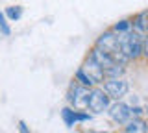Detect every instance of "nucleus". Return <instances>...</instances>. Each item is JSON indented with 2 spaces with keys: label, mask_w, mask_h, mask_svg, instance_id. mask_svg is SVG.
I'll use <instances>...</instances> for the list:
<instances>
[{
  "label": "nucleus",
  "mask_w": 148,
  "mask_h": 133,
  "mask_svg": "<svg viewBox=\"0 0 148 133\" xmlns=\"http://www.w3.org/2000/svg\"><path fill=\"white\" fill-rule=\"evenodd\" d=\"M120 43V52L128 61H139L143 57V43H145V35L137 33L135 30L126 31V33L119 35Z\"/></svg>",
  "instance_id": "f257e3e1"
},
{
  "label": "nucleus",
  "mask_w": 148,
  "mask_h": 133,
  "mask_svg": "<svg viewBox=\"0 0 148 133\" xmlns=\"http://www.w3.org/2000/svg\"><path fill=\"white\" fill-rule=\"evenodd\" d=\"M95 46H98L102 50H106V52H109L111 56L117 59L119 63H124V65H128V59L122 56V52H120V43H119V33H115L113 30H106L102 31V33L96 37L95 41Z\"/></svg>",
  "instance_id": "f03ea898"
},
{
  "label": "nucleus",
  "mask_w": 148,
  "mask_h": 133,
  "mask_svg": "<svg viewBox=\"0 0 148 133\" xmlns=\"http://www.w3.org/2000/svg\"><path fill=\"white\" fill-rule=\"evenodd\" d=\"M113 104L111 96L104 91V87H91L89 89V100H87V111L92 115H102V113H108L109 105Z\"/></svg>",
  "instance_id": "7ed1b4c3"
},
{
  "label": "nucleus",
  "mask_w": 148,
  "mask_h": 133,
  "mask_svg": "<svg viewBox=\"0 0 148 133\" xmlns=\"http://www.w3.org/2000/svg\"><path fill=\"white\" fill-rule=\"evenodd\" d=\"M108 117L111 122H115L117 126H124L133 118V111H132V105L126 104L124 100H117L109 105L108 109Z\"/></svg>",
  "instance_id": "20e7f679"
},
{
  "label": "nucleus",
  "mask_w": 148,
  "mask_h": 133,
  "mask_svg": "<svg viewBox=\"0 0 148 133\" xmlns=\"http://www.w3.org/2000/svg\"><path fill=\"white\" fill-rule=\"evenodd\" d=\"M87 100H89V89L72 80L67 91V104L76 109H87Z\"/></svg>",
  "instance_id": "39448f33"
},
{
  "label": "nucleus",
  "mask_w": 148,
  "mask_h": 133,
  "mask_svg": "<svg viewBox=\"0 0 148 133\" xmlns=\"http://www.w3.org/2000/svg\"><path fill=\"white\" fill-rule=\"evenodd\" d=\"M91 118H92V113H89L87 109H76L69 104L61 109V120L65 122L67 128H74L76 124L89 122Z\"/></svg>",
  "instance_id": "423d86ee"
},
{
  "label": "nucleus",
  "mask_w": 148,
  "mask_h": 133,
  "mask_svg": "<svg viewBox=\"0 0 148 133\" xmlns=\"http://www.w3.org/2000/svg\"><path fill=\"white\" fill-rule=\"evenodd\" d=\"M104 87V91L111 96V100L113 102H117V100H122L124 96L128 94L130 91V83L126 81V78H108V80L102 83Z\"/></svg>",
  "instance_id": "0eeeda50"
},
{
  "label": "nucleus",
  "mask_w": 148,
  "mask_h": 133,
  "mask_svg": "<svg viewBox=\"0 0 148 133\" xmlns=\"http://www.w3.org/2000/svg\"><path fill=\"white\" fill-rule=\"evenodd\" d=\"M80 67L83 68V72H85V74L89 76L96 85H102L106 81V70H104V67H102L96 59H92L89 54H87V57L83 59V63H82Z\"/></svg>",
  "instance_id": "6e6552de"
},
{
  "label": "nucleus",
  "mask_w": 148,
  "mask_h": 133,
  "mask_svg": "<svg viewBox=\"0 0 148 133\" xmlns=\"http://www.w3.org/2000/svg\"><path fill=\"white\" fill-rule=\"evenodd\" d=\"M89 56H91L92 59H96V61H98L100 65L104 67V70H108L109 67H113V65H117V63H119L109 52H106V50H102V48H98V46H95V44H92V48L89 50Z\"/></svg>",
  "instance_id": "1a4fd4ad"
},
{
  "label": "nucleus",
  "mask_w": 148,
  "mask_h": 133,
  "mask_svg": "<svg viewBox=\"0 0 148 133\" xmlns=\"http://www.w3.org/2000/svg\"><path fill=\"white\" fill-rule=\"evenodd\" d=\"M122 133H148V120L143 117H133L122 126Z\"/></svg>",
  "instance_id": "9d476101"
},
{
  "label": "nucleus",
  "mask_w": 148,
  "mask_h": 133,
  "mask_svg": "<svg viewBox=\"0 0 148 133\" xmlns=\"http://www.w3.org/2000/svg\"><path fill=\"white\" fill-rule=\"evenodd\" d=\"M132 24L133 30L141 35H148V26H146V10L145 11H139L132 17Z\"/></svg>",
  "instance_id": "9b49d317"
},
{
  "label": "nucleus",
  "mask_w": 148,
  "mask_h": 133,
  "mask_svg": "<svg viewBox=\"0 0 148 133\" xmlns=\"http://www.w3.org/2000/svg\"><path fill=\"white\" fill-rule=\"evenodd\" d=\"M111 30L115 31V33H126V31H132L133 30V24H132V17H126V19H120L117 20L113 26H111Z\"/></svg>",
  "instance_id": "f8f14e48"
},
{
  "label": "nucleus",
  "mask_w": 148,
  "mask_h": 133,
  "mask_svg": "<svg viewBox=\"0 0 148 133\" xmlns=\"http://www.w3.org/2000/svg\"><path fill=\"white\" fill-rule=\"evenodd\" d=\"M4 13H6L9 22H17L22 19V13H24V8L22 6H8L4 8Z\"/></svg>",
  "instance_id": "ddd939ff"
},
{
  "label": "nucleus",
  "mask_w": 148,
  "mask_h": 133,
  "mask_svg": "<svg viewBox=\"0 0 148 133\" xmlns=\"http://www.w3.org/2000/svg\"><path fill=\"white\" fill-rule=\"evenodd\" d=\"M72 80H74V81H78V83L83 85V87H87V89H91V87H95V85H96L95 81H92L91 78L87 76L85 72H83V68H82V67H78V68H76V72H74V78H72Z\"/></svg>",
  "instance_id": "4468645a"
},
{
  "label": "nucleus",
  "mask_w": 148,
  "mask_h": 133,
  "mask_svg": "<svg viewBox=\"0 0 148 133\" xmlns=\"http://www.w3.org/2000/svg\"><path fill=\"white\" fill-rule=\"evenodd\" d=\"M124 72H126V65H124V63H117V65L109 67L108 70H106V80H108V78H122Z\"/></svg>",
  "instance_id": "2eb2a0df"
},
{
  "label": "nucleus",
  "mask_w": 148,
  "mask_h": 133,
  "mask_svg": "<svg viewBox=\"0 0 148 133\" xmlns=\"http://www.w3.org/2000/svg\"><path fill=\"white\" fill-rule=\"evenodd\" d=\"M0 33L4 35V37H9L11 35V28H9V20L6 17V13L0 10Z\"/></svg>",
  "instance_id": "dca6fc26"
},
{
  "label": "nucleus",
  "mask_w": 148,
  "mask_h": 133,
  "mask_svg": "<svg viewBox=\"0 0 148 133\" xmlns=\"http://www.w3.org/2000/svg\"><path fill=\"white\" fill-rule=\"evenodd\" d=\"M17 128H18V133H32V131H30V128L26 126V122H24V120H18V122H17Z\"/></svg>",
  "instance_id": "f3484780"
},
{
  "label": "nucleus",
  "mask_w": 148,
  "mask_h": 133,
  "mask_svg": "<svg viewBox=\"0 0 148 133\" xmlns=\"http://www.w3.org/2000/svg\"><path fill=\"white\" fill-rule=\"evenodd\" d=\"M143 59L148 61V35H145V43H143Z\"/></svg>",
  "instance_id": "a211bd4d"
},
{
  "label": "nucleus",
  "mask_w": 148,
  "mask_h": 133,
  "mask_svg": "<svg viewBox=\"0 0 148 133\" xmlns=\"http://www.w3.org/2000/svg\"><path fill=\"white\" fill-rule=\"evenodd\" d=\"M89 133H106V131H89Z\"/></svg>",
  "instance_id": "6ab92c4d"
},
{
  "label": "nucleus",
  "mask_w": 148,
  "mask_h": 133,
  "mask_svg": "<svg viewBox=\"0 0 148 133\" xmlns=\"http://www.w3.org/2000/svg\"><path fill=\"white\" fill-rule=\"evenodd\" d=\"M146 26H148V10H146Z\"/></svg>",
  "instance_id": "aec40b11"
},
{
  "label": "nucleus",
  "mask_w": 148,
  "mask_h": 133,
  "mask_svg": "<svg viewBox=\"0 0 148 133\" xmlns=\"http://www.w3.org/2000/svg\"><path fill=\"white\" fill-rule=\"evenodd\" d=\"M145 115H148V105H146V107H145Z\"/></svg>",
  "instance_id": "412c9836"
}]
</instances>
